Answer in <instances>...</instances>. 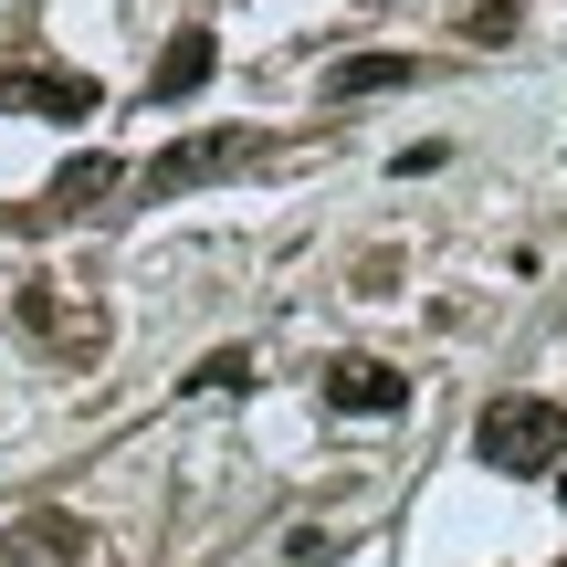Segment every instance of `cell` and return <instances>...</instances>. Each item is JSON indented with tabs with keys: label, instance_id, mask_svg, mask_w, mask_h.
<instances>
[{
	"label": "cell",
	"instance_id": "9c48e42d",
	"mask_svg": "<svg viewBox=\"0 0 567 567\" xmlns=\"http://www.w3.org/2000/svg\"><path fill=\"white\" fill-rule=\"evenodd\" d=\"M400 84H421V63H410V53H347L337 74H326V95L358 105V95H400Z\"/></svg>",
	"mask_w": 567,
	"mask_h": 567
},
{
	"label": "cell",
	"instance_id": "6da1fadb",
	"mask_svg": "<svg viewBox=\"0 0 567 567\" xmlns=\"http://www.w3.org/2000/svg\"><path fill=\"white\" fill-rule=\"evenodd\" d=\"M473 452H484L494 473H515V484H536V473L567 463V410L536 400V389H515V400H494L484 421H473Z\"/></svg>",
	"mask_w": 567,
	"mask_h": 567
},
{
	"label": "cell",
	"instance_id": "8992f818",
	"mask_svg": "<svg viewBox=\"0 0 567 567\" xmlns=\"http://www.w3.org/2000/svg\"><path fill=\"white\" fill-rule=\"evenodd\" d=\"M400 400H410V379L389 358H337L326 368V410H347V421H389Z\"/></svg>",
	"mask_w": 567,
	"mask_h": 567
},
{
	"label": "cell",
	"instance_id": "3957f363",
	"mask_svg": "<svg viewBox=\"0 0 567 567\" xmlns=\"http://www.w3.org/2000/svg\"><path fill=\"white\" fill-rule=\"evenodd\" d=\"M252 147H264V137H243V126L179 137V147H158V158H147V189H158V200H179V189H210V179H231V168H252Z\"/></svg>",
	"mask_w": 567,
	"mask_h": 567
},
{
	"label": "cell",
	"instance_id": "52a82bcc",
	"mask_svg": "<svg viewBox=\"0 0 567 567\" xmlns=\"http://www.w3.org/2000/svg\"><path fill=\"white\" fill-rule=\"evenodd\" d=\"M116 179H126V168L105 158V147H84V158H63V168H53V189H42V210H32V221H74V210H95Z\"/></svg>",
	"mask_w": 567,
	"mask_h": 567
},
{
	"label": "cell",
	"instance_id": "ba28073f",
	"mask_svg": "<svg viewBox=\"0 0 567 567\" xmlns=\"http://www.w3.org/2000/svg\"><path fill=\"white\" fill-rule=\"evenodd\" d=\"M210 74H221V42H210V32H168V53L147 63V95L179 105V95H200Z\"/></svg>",
	"mask_w": 567,
	"mask_h": 567
},
{
	"label": "cell",
	"instance_id": "30bf717a",
	"mask_svg": "<svg viewBox=\"0 0 567 567\" xmlns=\"http://www.w3.org/2000/svg\"><path fill=\"white\" fill-rule=\"evenodd\" d=\"M189 389H252V347H210V358L189 368Z\"/></svg>",
	"mask_w": 567,
	"mask_h": 567
},
{
	"label": "cell",
	"instance_id": "277c9868",
	"mask_svg": "<svg viewBox=\"0 0 567 567\" xmlns=\"http://www.w3.org/2000/svg\"><path fill=\"white\" fill-rule=\"evenodd\" d=\"M0 105H11V116H53V126H84L95 116V74H63V63H11V74H0Z\"/></svg>",
	"mask_w": 567,
	"mask_h": 567
},
{
	"label": "cell",
	"instance_id": "5b68a950",
	"mask_svg": "<svg viewBox=\"0 0 567 567\" xmlns=\"http://www.w3.org/2000/svg\"><path fill=\"white\" fill-rule=\"evenodd\" d=\"M0 557H11V567H84V526L63 505H32V515L0 526Z\"/></svg>",
	"mask_w": 567,
	"mask_h": 567
},
{
	"label": "cell",
	"instance_id": "7c38bea8",
	"mask_svg": "<svg viewBox=\"0 0 567 567\" xmlns=\"http://www.w3.org/2000/svg\"><path fill=\"white\" fill-rule=\"evenodd\" d=\"M557 494H567V463H557Z\"/></svg>",
	"mask_w": 567,
	"mask_h": 567
},
{
	"label": "cell",
	"instance_id": "7a4b0ae2",
	"mask_svg": "<svg viewBox=\"0 0 567 567\" xmlns=\"http://www.w3.org/2000/svg\"><path fill=\"white\" fill-rule=\"evenodd\" d=\"M11 326H21L53 368H84V358L105 347V316H95V305H74V295H53V284H21V295H11Z\"/></svg>",
	"mask_w": 567,
	"mask_h": 567
},
{
	"label": "cell",
	"instance_id": "4fadbf2b",
	"mask_svg": "<svg viewBox=\"0 0 567 567\" xmlns=\"http://www.w3.org/2000/svg\"><path fill=\"white\" fill-rule=\"evenodd\" d=\"M557 567H567V557H557Z\"/></svg>",
	"mask_w": 567,
	"mask_h": 567
},
{
	"label": "cell",
	"instance_id": "8fae6325",
	"mask_svg": "<svg viewBox=\"0 0 567 567\" xmlns=\"http://www.w3.org/2000/svg\"><path fill=\"white\" fill-rule=\"evenodd\" d=\"M463 32H473V42H484V53H494V42H515V32H526V11H515V0H484V11H473Z\"/></svg>",
	"mask_w": 567,
	"mask_h": 567
}]
</instances>
